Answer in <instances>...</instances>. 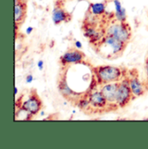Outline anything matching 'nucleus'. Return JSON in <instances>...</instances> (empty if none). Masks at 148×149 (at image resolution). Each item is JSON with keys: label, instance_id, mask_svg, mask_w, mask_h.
<instances>
[{"label": "nucleus", "instance_id": "nucleus-1", "mask_svg": "<svg viewBox=\"0 0 148 149\" xmlns=\"http://www.w3.org/2000/svg\"><path fill=\"white\" fill-rule=\"evenodd\" d=\"M126 42L119 40L118 38L106 35L99 43V51L105 57L113 59L122 55L126 49Z\"/></svg>", "mask_w": 148, "mask_h": 149}, {"label": "nucleus", "instance_id": "nucleus-2", "mask_svg": "<svg viewBox=\"0 0 148 149\" xmlns=\"http://www.w3.org/2000/svg\"><path fill=\"white\" fill-rule=\"evenodd\" d=\"M94 73L100 84H108L110 82L118 81L122 74L120 69L108 65L94 68Z\"/></svg>", "mask_w": 148, "mask_h": 149}, {"label": "nucleus", "instance_id": "nucleus-3", "mask_svg": "<svg viewBox=\"0 0 148 149\" xmlns=\"http://www.w3.org/2000/svg\"><path fill=\"white\" fill-rule=\"evenodd\" d=\"M106 35L113 36L122 42H128L132 37V31L130 26L126 22L118 21V23H114L108 26Z\"/></svg>", "mask_w": 148, "mask_h": 149}, {"label": "nucleus", "instance_id": "nucleus-4", "mask_svg": "<svg viewBox=\"0 0 148 149\" xmlns=\"http://www.w3.org/2000/svg\"><path fill=\"white\" fill-rule=\"evenodd\" d=\"M133 95V94L129 85V80H123L120 82L117 89L115 104L120 108H124L131 102Z\"/></svg>", "mask_w": 148, "mask_h": 149}, {"label": "nucleus", "instance_id": "nucleus-5", "mask_svg": "<svg viewBox=\"0 0 148 149\" xmlns=\"http://www.w3.org/2000/svg\"><path fill=\"white\" fill-rule=\"evenodd\" d=\"M42 106V101H41L40 97L38 96L36 90H31V94L30 95L28 99L23 102V104L20 108L26 110L31 114L35 115L41 110Z\"/></svg>", "mask_w": 148, "mask_h": 149}, {"label": "nucleus", "instance_id": "nucleus-6", "mask_svg": "<svg viewBox=\"0 0 148 149\" xmlns=\"http://www.w3.org/2000/svg\"><path fill=\"white\" fill-rule=\"evenodd\" d=\"M27 0H15V24H22L27 15Z\"/></svg>", "mask_w": 148, "mask_h": 149}, {"label": "nucleus", "instance_id": "nucleus-7", "mask_svg": "<svg viewBox=\"0 0 148 149\" xmlns=\"http://www.w3.org/2000/svg\"><path fill=\"white\" fill-rule=\"evenodd\" d=\"M85 57V55L83 52L72 49L68 50L63 56H61V63L63 65L66 64H71V63H79L83 61Z\"/></svg>", "mask_w": 148, "mask_h": 149}, {"label": "nucleus", "instance_id": "nucleus-8", "mask_svg": "<svg viewBox=\"0 0 148 149\" xmlns=\"http://www.w3.org/2000/svg\"><path fill=\"white\" fill-rule=\"evenodd\" d=\"M119 84H120V82H116V81L110 82L108 84H104V86L101 88V92L105 96V98L107 99L108 103H111V104L115 103L116 93H117Z\"/></svg>", "mask_w": 148, "mask_h": 149}, {"label": "nucleus", "instance_id": "nucleus-9", "mask_svg": "<svg viewBox=\"0 0 148 149\" xmlns=\"http://www.w3.org/2000/svg\"><path fill=\"white\" fill-rule=\"evenodd\" d=\"M70 14L67 12L63 7L56 5L54 8L52 13V20L55 24H60L63 22H67L70 20Z\"/></svg>", "mask_w": 148, "mask_h": 149}, {"label": "nucleus", "instance_id": "nucleus-10", "mask_svg": "<svg viewBox=\"0 0 148 149\" xmlns=\"http://www.w3.org/2000/svg\"><path fill=\"white\" fill-rule=\"evenodd\" d=\"M88 99H89L90 105L93 106L94 108L102 109V108H105L107 106V104L108 103L107 99L105 98V96L102 95V93L101 91L100 92L95 91V92L89 94Z\"/></svg>", "mask_w": 148, "mask_h": 149}, {"label": "nucleus", "instance_id": "nucleus-11", "mask_svg": "<svg viewBox=\"0 0 148 149\" xmlns=\"http://www.w3.org/2000/svg\"><path fill=\"white\" fill-rule=\"evenodd\" d=\"M129 85L134 96H140L145 93L144 86L138 78H131L129 80Z\"/></svg>", "mask_w": 148, "mask_h": 149}, {"label": "nucleus", "instance_id": "nucleus-12", "mask_svg": "<svg viewBox=\"0 0 148 149\" xmlns=\"http://www.w3.org/2000/svg\"><path fill=\"white\" fill-rule=\"evenodd\" d=\"M113 3L115 6V17H116L117 20L120 22H125L126 19V9L121 6L120 0H114Z\"/></svg>", "mask_w": 148, "mask_h": 149}, {"label": "nucleus", "instance_id": "nucleus-13", "mask_svg": "<svg viewBox=\"0 0 148 149\" xmlns=\"http://www.w3.org/2000/svg\"><path fill=\"white\" fill-rule=\"evenodd\" d=\"M89 10L95 16L102 15L106 10V4L104 3H93L89 5Z\"/></svg>", "mask_w": 148, "mask_h": 149}, {"label": "nucleus", "instance_id": "nucleus-14", "mask_svg": "<svg viewBox=\"0 0 148 149\" xmlns=\"http://www.w3.org/2000/svg\"><path fill=\"white\" fill-rule=\"evenodd\" d=\"M90 105V102H89V99L88 98H83L81 100L79 101V103H78V107L80 109H87L88 106Z\"/></svg>", "mask_w": 148, "mask_h": 149}, {"label": "nucleus", "instance_id": "nucleus-15", "mask_svg": "<svg viewBox=\"0 0 148 149\" xmlns=\"http://www.w3.org/2000/svg\"><path fill=\"white\" fill-rule=\"evenodd\" d=\"M32 81H33V75H32V74H28V75L26 76V81H27L28 83H31Z\"/></svg>", "mask_w": 148, "mask_h": 149}, {"label": "nucleus", "instance_id": "nucleus-16", "mask_svg": "<svg viewBox=\"0 0 148 149\" xmlns=\"http://www.w3.org/2000/svg\"><path fill=\"white\" fill-rule=\"evenodd\" d=\"M37 66H38V69H39L40 70H42L43 69V62H42V61H39V62L37 63Z\"/></svg>", "mask_w": 148, "mask_h": 149}, {"label": "nucleus", "instance_id": "nucleus-17", "mask_svg": "<svg viewBox=\"0 0 148 149\" xmlns=\"http://www.w3.org/2000/svg\"><path fill=\"white\" fill-rule=\"evenodd\" d=\"M74 45H75V47H76V49H81V42H80V41H76L75 42H74Z\"/></svg>", "mask_w": 148, "mask_h": 149}, {"label": "nucleus", "instance_id": "nucleus-18", "mask_svg": "<svg viewBox=\"0 0 148 149\" xmlns=\"http://www.w3.org/2000/svg\"><path fill=\"white\" fill-rule=\"evenodd\" d=\"M33 30H34V28H33V27H31V26H30V27H28V28H27V30H26V33H27V34L29 35V34H31V32L33 31Z\"/></svg>", "mask_w": 148, "mask_h": 149}, {"label": "nucleus", "instance_id": "nucleus-19", "mask_svg": "<svg viewBox=\"0 0 148 149\" xmlns=\"http://www.w3.org/2000/svg\"><path fill=\"white\" fill-rule=\"evenodd\" d=\"M146 72H147V83H148V60L146 62Z\"/></svg>", "mask_w": 148, "mask_h": 149}, {"label": "nucleus", "instance_id": "nucleus-20", "mask_svg": "<svg viewBox=\"0 0 148 149\" xmlns=\"http://www.w3.org/2000/svg\"><path fill=\"white\" fill-rule=\"evenodd\" d=\"M14 88H15V95H17V93H18L17 87H14Z\"/></svg>", "mask_w": 148, "mask_h": 149}, {"label": "nucleus", "instance_id": "nucleus-21", "mask_svg": "<svg viewBox=\"0 0 148 149\" xmlns=\"http://www.w3.org/2000/svg\"><path fill=\"white\" fill-rule=\"evenodd\" d=\"M78 1H82V0H78Z\"/></svg>", "mask_w": 148, "mask_h": 149}, {"label": "nucleus", "instance_id": "nucleus-22", "mask_svg": "<svg viewBox=\"0 0 148 149\" xmlns=\"http://www.w3.org/2000/svg\"><path fill=\"white\" fill-rule=\"evenodd\" d=\"M147 120H148V118H147Z\"/></svg>", "mask_w": 148, "mask_h": 149}, {"label": "nucleus", "instance_id": "nucleus-23", "mask_svg": "<svg viewBox=\"0 0 148 149\" xmlns=\"http://www.w3.org/2000/svg\"><path fill=\"white\" fill-rule=\"evenodd\" d=\"M147 60H148V58H147Z\"/></svg>", "mask_w": 148, "mask_h": 149}]
</instances>
